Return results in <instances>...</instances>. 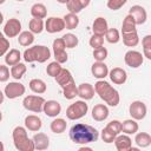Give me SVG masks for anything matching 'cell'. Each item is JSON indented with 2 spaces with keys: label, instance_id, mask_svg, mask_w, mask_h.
<instances>
[{
  "label": "cell",
  "instance_id": "cell-2",
  "mask_svg": "<svg viewBox=\"0 0 151 151\" xmlns=\"http://www.w3.org/2000/svg\"><path fill=\"white\" fill-rule=\"evenodd\" d=\"M93 87H94L96 93L99 96V98L101 100H104L109 106L116 107L119 104V101H120L119 92L112 85H110V83H107L106 80L99 79L94 84Z\"/></svg>",
  "mask_w": 151,
  "mask_h": 151
},
{
  "label": "cell",
  "instance_id": "cell-3",
  "mask_svg": "<svg viewBox=\"0 0 151 151\" xmlns=\"http://www.w3.org/2000/svg\"><path fill=\"white\" fill-rule=\"evenodd\" d=\"M22 58L26 63H45L51 58V50L45 45H34L24 51Z\"/></svg>",
  "mask_w": 151,
  "mask_h": 151
},
{
  "label": "cell",
  "instance_id": "cell-58",
  "mask_svg": "<svg viewBox=\"0 0 151 151\" xmlns=\"http://www.w3.org/2000/svg\"><path fill=\"white\" fill-rule=\"evenodd\" d=\"M17 1H24V0H17Z\"/></svg>",
  "mask_w": 151,
  "mask_h": 151
},
{
  "label": "cell",
  "instance_id": "cell-24",
  "mask_svg": "<svg viewBox=\"0 0 151 151\" xmlns=\"http://www.w3.org/2000/svg\"><path fill=\"white\" fill-rule=\"evenodd\" d=\"M138 123L134 119H125L124 122H122V132L125 134H134L136 132H138Z\"/></svg>",
  "mask_w": 151,
  "mask_h": 151
},
{
  "label": "cell",
  "instance_id": "cell-19",
  "mask_svg": "<svg viewBox=\"0 0 151 151\" xmlns=\"http://www.w3.org/2000/svg\"><path fill=\"white\" fill-rule=\"evenodd\" d=\"M34 150H47L50 146V137L44 132H38L32 138Z\"/></svg>",
  "mask_w": 151,
  "mask_h": 151
},
{
  "label": "cell",
  "instance_id": "cell-35",
  "mask_svg": "<svg viewBox=\"0 0 151 151\" xmlns=\"http://www.w3.org/2000/svg\"><path fill=\"white\" fill-rule=\"evenodd\" d=\"M137 25H136V22H134V20H133V18L130 15V14H127L125 18H124V20H123V24H122V33H130V32H134V31H137Z\"/></svg>",
  "mask_w": 151,
  "mask_h": 151
},
{
  "label": "cell",
  "instance_id": "cell-11",
  "mask_svg": "<svg viewBox=\"0 0 151 151\" xmlns=\"http://www.w3.org/2000/svg\"><path fill=\"white\" fill-rule=\"evenodd\" d=\"M129 14L133 18L136 25H143L147 20V13L146 9L140 5H133L129 9Z\"/></svg>",
  "mask_w": 151,
  "mask_h": 151
},
{
  "label": "cell",
  "instance_id": "cell-51",
  "mask_svg": "<svg viewBox=\"0 0 151 151\" xmlns=\"http://www.w3.org/2000/svg\"><path fill=\"white\" fill-rule=\"evenodd\" d=\"M79 151H92V147H88L86 145H83L79 147Z\"/></svg>",
  "mask_w": 151,
  "mask_h": 151
},
{
  "label": "cell",
  "instance_id": "cell-46",
  "mask_svg": "<svg viewBox=\"0 0 151 151\" xmlns=\"http://www.w3.org/2000/svg\"><path fill=\"white\" fill-rule=\"evenodd\" d=\"M9 50V40L4 35L0 38V57L5 55Z\"/></svg>",
  "mask_w": 151,
  "mask_h": 151
},
{
  "label": "cell",
  "instance_id": "cell-47",
  "mask_svg": "<svg viewBox=\"0 0 151 151\" xmlns=\"http://www.w3.org/2000/svg\"><path fill=\"white\" fill-rule=\"evenodd\" d=\"M53 55H54V59L55 61H58L59 64H64L68 60V54L66 53V51H58V52H53Z\"/></svg>",
  "mask_w": 151,
  "mask_h": 151
},
{
  "label": "cell",
  "instance_id": "cell-52",
  "mask_svg": "<svg viewBox=\"0 0 151 151\" xmlns=\"http://www.w3.org/2000/svg\"><path fill=\"white\" fill-rule=\"evenodd\" d=\"M4 100H5V93L0 90V105L4 103Z\"/></svg>",
  "mask_w": 151,
  "mask_h": 151
},
{
  "label": "cell",
  "instance_id": "cell-13",
  "mask_svg": "<svg viewBox=\"0 0 151 151\" xmlns=\"http://www.w3.org/2000/svg\"><path fill=\"white\" fill-rule=\"evenodd\" d=\"M42 112L51 118H55L61 113V105L57 100H45L42 106Z\"/></svg>",
  "mask_w": 151,
  "mask_h": 151
},
{
  "label": "cell",
  "instance_id": "cell-17",
  "mask_svg": "<svg viewBox=\"0 0 151 151\" xmlns=\"http://www.w3.org/2000/svg\"><path fill=\"white\" fill-rule=\"evenodd\" d=\"M113 143L118 151H129L132 146V139L129 137V134H125V133L117 134Z\"/></svg>",
  "mask_w": 151,
  "mask_h": 151
},
{
  "label": "cell",
  "instance_id": "cell-45",
  "mask_svg": "<svg viewBox=\"0 0 151 151\" xmlns=\"http://www.w3.org/2000/svg\"><path fill=\"white\" fill-rule=\"evenodd\" d=\"M66 7L68 9L70 13H74V14H78L79 12H81V7L78 5V2L76 0H68V2L66 4Z\"/></svg>",
  "mask_w": 151,
  "mask_h": 151
},
{
  "label": "cell",
  "instance_id": "cell-8",
  "mask_svg": "<svg viewBox=\"0 0 151 151\" xmlns=\"http://www.w3.org/2000/svg\"><path fill=\"white\" fill-rule=\"evenodd\" d=\"M147 107L144 101L142 100H134L129 106V114L134 120H142L146 117Z\"/></svg>",
  "mask_w": 151,
  "mask_h": 151
},
{
  "label": "cell",
  "instance_id": "cell-32",
  "mask_svg": "<svg viewBox=\"0 0 151 151\" xmlns=\"http://www.w3.org/2000/svg\"><path fill=\"white\" fill-rule=\"evenodd\" d=\"M122 35H123V42L127 47H134L139 42V37L137 31L130 32V33H122Z\"/></svg>",
  "mask_w": 151,
  "mask_h": 151
},
{
  "label": "cell",
  "instance_id": "cell-18",
  "mask_svg": "<svg viewBox=\"0 0 151 151\" xmlns=\"http://www.w3.org/2000/svg\"><path fill=\"white\" fill-rule=\"evenodd\" d=\"M24 123H25V127L32 132H38L42 126V120L40 119V117H38L35 114L26 116Z\"/></svg>",
  "mask_w": 151,
  "mask_h": 151
},
{
  "label": "cell",
  "instance_id": "cell-14",
  "mask_svg": "<svg viewBox=\"0 0 151 151\" xmlns=\"http://www.w3.org/2000/svg\"><path fill=\"white\" fill-rule=\"evenodd\" d=\"M109 77L116 85H123L127 80V73L122 67H113L111 71H109Z\"/></svg>",
  "mask_w": 151,
  "mask_h": 151
},
{
  "label": "cell",
  "instance_id": "cell-57",
  "mask_svg": "<svg viewBox=\"0 0 151 151\" xmlns=\"http://www.w3.org/2000/svg\"><path fill=\"white\" fill-rule=\"evenodd\" d=\"M5 1H6V0H0V5H2V4L5 2Z\"/></svg>",
  "mask_w": 151,
  "mask_h": 151
},
{
  "label": "cell",
  "instance_id": "cell-56",
  "mask_svg": "<svg viewBox=\"0 0 151 151\" xmlns=\"http://www.w3.org/2000/svg\"><path fill=\"white\" fill-rule=\"evenodd\" d=\"M1 120H2V112L0 111V123H1Z\"/></svg>",
  "mask_w": 151,
  "mask_h": 151
},
{
  "label": "cell",
  "instance_id": "cell-28",
  "mask_svg": "<svg viewBox=\"0 0 151 151\" xmlns=\"http://www.w3.org/2000/svg\"><path fill=\"white\" fill-rule=\"evenodd\" d=\"M136 137H134V143L137 144L138 147H147L151 145V136L147 133V132H136L134 133Z\"/></svg>",
  "mask_w": 151,
  "mask_h": 151
},
{
  "label": "cell",
  "instance_id": "cell-16",
  "mask_svg": "<svg viewBox=\"0 0 151 151\" xmlns=\"http://www.w3.org/2000/svg\"><path fill=\"white\" fill-rule=\"evenodd\" d=\"M91 114H92V118L96 122H104V120L107 119V117L110 114V111H109V107L105 104H97V105L93 106Z\"/></svg>",
  "mask_w": 151,
  "mask_h": 151
},
{
  "label": "cell",
  "instance_id": "cell-34",
  "mask_svg": "<svg viewBox=\"0 0 151 151\" xmlns=\"http://www.w3.org/2000/svg\"><path fill=\"white\" fill-rule=\"evenodd\" d=\"M26 71H27L26 65L24 63H18V64H15V65H13L11 67L9 72H11V77L12 78H14L15 80H19V79H21L24 77Z\"/></svg>",
  "mask_w": 151,
  "mask_h": 151
},
{
  "label": "cell",
  "instance_id": "cell-40",
  "mask_svg": "<svg viewBox=\"0 0 151 151\" xmlns=\"http://www.w3.org/2000/svg\"><path fill=\"white\" fill-rule=\"evenodd\" d=\"M92 55H93V58H94L96 61H104L107 58V55H109V51L104 46H101V47L94 48Z\"/></svg>",
  "mask_w": 151,
  "mask_h": 151
},
{
  "label": "cell",
  "instance_id": "cell-49",
  "mask_svg": "<svg viewBox=\"0 0 151 151\" xmlns=\"http://www.w3.org/2000/svg\"><path fill=\"white\" fill-rule=\"evenodd\" d=\"M53 52H58V51H64L66 48L65 46V42H64V39L63 38H57L53 40Z\"/></svg>",
  "mask_w": 151,
  "mask_h": 151
},
{
  "label": "cell",
  "instance_id": "cell-25",
  "mask_svg": "<svg viewBox=\"0 0 151 151\" xmlns=\"http://www.w3.org/2000/svg\"><path fill=\"white\" fill-rule=\"evenodd\" d=\"M66 127H67V123H66V120L63 119V118H57V117H55V118L51 122V124H50L51 131H52L53 133H55V134H60V133L65 132V131H66Z\"/></svg>",
  "mask_w": 151,
  "mask_h": 151
},
{
  "label": "cell",
  "instance_id": "cell-21",
  "mask_svg": "<svg viewBox=\"0 0 151 151\" xmlns=\"http://www.w3.org/2000/svg\"><path fill=\"white\" fill-rule=\"evenodd\" d=\"M109 28V24L106 21L105 18L103 17H98L94 19L93 24H92V32L93 34H98V35H105L106 31Z\"/></svg>",
  "mask_w": 151,
  "mask_h": 151
},
{
  "label": "cell",
  "instance_id": "cell-54",
  "mask_svg": "<svg viewBox=\"0 0 151 151\" xmlns=\"http://www.w3.org/2000/svg\"><path fill=\"white\" fill-rule=\"evenodd\" d=\"M5 150V145H4V143L0 140V151H4Z\"/></svg>",
  "mask_w": 151,
  "mask_h": 151
},
{
  "label": "cell",
  "instance_id": "cell-5",
  "mask_svg": "<svg viewBox=\"0 0 151 151\" xmlns=\"http://www.w3.org/2000/svg\"><path fill=\"white\" fill-rule=\"evenodd\" d=\"M88 111V105L86 104V100H76L66 109V117L70 120H78L86 116Z\"/></svg>",
  "mask_w": 151,
  "mask_h": 151
},
{
  "label": "cell",
  "instance_id": "cell-53",
  "mask_svg": "<svg viewBox=\"0 0 151 151\" xmlns=\"http://www.w3.org/2000/svg\"><path fill=\"white\" fill-rule=\"evenodd\" d=\"M57 2H59V4H63V5H66V4L68 2V0H57Z\"/></svg>",
  "mask_w": 151,
  "mask_h": 151
},
{
  "label": "cell",
  "instance_id": "cell-6",
  "mask_svg": "<svg viewBox=\"0 0 151 151\" xmlns=\"http://www.w3.org/2000/svg\"><path fill=\"white\" fill-rule=\"evenodd\" d=\"M45 99L41 96H35V94H29L26 96L22 100V106L31 112L34 113H40L42 112V106H44Z\"/></svg>",
  "mask_w": 151,
  "mask_h": 151
},
{
  "label": "cell",
  "instance_id": "cell-4",
  "mask_svg": "<svg viewBox=\"0 0 151 151\" xmlns=\"http://www.w3.org/2000/svg\"><path fill=\"white\" fill-rule=\"evenodd\" d=\"M13 143L17 150L19 151H33L34 144L31 138L27 136V129L24 126H15L12 131Z\"/></svg>",
  "mask_w": 151,
  "mask_h": 151
},
{
  "label": "cell",
  "instance_id": "cell-55",
  "mask_svg": "<svg viewBox=\"0 0 151 151\" xmlns=\"http://www.w3.org/2000/svg\"><path fill=\"white\" fill-rule=\"evenodd\" d=\"M2 22H4V14L0 12V25H1Z\"/></svg>",
  "mask_w": 151,
  "mask_h": 151
},
{
  "label": "cell",
  "instance_id": "cell-15",
  "mask_svg": "<svg viewBox=\"0 0 151 151\" xmlns=\"http://www.w3.org/2000/svg\"><path fill=\"white\" fill-rule=\"evenodd\" d=\"M91 73L98 80L105 79L109 76V67L104 61H94L91 66Z\"/></svg>",
  "mask_w": 151,
  "mask_h": 151
},
{
  "label": "cell",
  "instance_id": "cell-48",
  "mask_svg": "<svg viewBox=\"0 0 151 151\" xmlns=\"http://www.w3.org/2000/svg\"><path fill=\"white\" fill-rule=\"evenodd\" d=\"M9 68L7 67V65H0V83H6L9 79Z\"/></svg>",
  "mask_w": 151,
  "mask_h": 151
},
{
  "label": "cell",
  "instance_id": "cell-12",
  "mask_svg": "<svg viewBox=\"0 0 151 151\" xmlns=\"http://www.w3.org/2000/svg\"><path fill=\"white\" fill-rule=\"evenodd\" d=\"M64 28H65V24H64L63 18H59V17H50L45 21V28L44 29H46L51 34L61 32Z\"/></svg>",
  "mask_w": 151,
  "mask_h": 151
},
{
  "label": "cell",
  "instance_id": "cell-33",
  "mask_svg": "<svg viewBox=\"0 0 151 151\" xmlns=\"http://www.w3.org/2000/svg\"><path fill=\"white\" fill-rule=\"evenodd\" d=\"M63 20H64V24H65V28H67V29H74L79 25V18L74 13H67V14H65L64 18H63Z\"/></svg>",
  "mask_w": 151,
  "mask_h": 151
},
{
  "label": "cell",
  "instance_id": "cell-50",
  "mask_svg": "<svg viewBox=\"0 0 151 151\" xmlns=\"http://www.w3.org/2000/svg\"><path fill=\"white\" fill-rule=\"evenodd\" d=\"M77 2H78V5L81 7V9H84V8H86L88 5H90V2H91V0H76Z\"/></svg>",
  "mask_w": 151,
  "mask_h": 151
},
{
  "label": "cell",
  "instance_id": "cell-27",
  "mask_svg": "<svg viewBox=\"0 0 151 151\" xmlns=\"http://www.w3.org/2000/svg\"><path fill=\"white\" fill-rule=\"evenodd\" d=\"M63 96L65 99H68V100H72L78 96V86L76 85L74 80L66 84L63 87Z\"/></svg>",
  "mask_w": 151,
  "mask_h": 151
},
{
  "label": "cell",
  "instance_id": "cell-31",
  "mask_svg": "<svg viewBox=\"0 0 151 151\" xmlns=\"http://www.w3.org/2000/svg\"><path fill=\"white\" fill-rule=\"evenodd\" d=\"M45 28V22L42 19L32 18L28 22V31H31L33 34H40Z\"/></svg>",
  "mask_w": 151,
  "mask_h": 151
},
{
  "label": "cell",
  "instance_id": "cell-41",
  "mask_svg": "<svg viewBox=\"0 0 151 151\" xmlns=\"http://www.w3.org/2000/svg\"><path fill=\"white\" fill-rule=\"evenodd\" d=\"M88 44L93 50L98 48V47H101V46H104V37L98 35V34H92L90 40H88Z\"/></svg>",
  "mask_w": 151,
  "mask_h": 151
},
{
  "label": "cell",
  "instance_id": "cell-44",
  "mask_svg": "<svg viewBox=\"0 0 151 151\" xmlns=\"http://www.w3.org/2000/svg\"><path fill=\"white\" fill-rule=\"evenodd\" d=\"M126 1L127 0H107L106 6L111 11H118L126 4Z\"/></svg>",
  "mask_w": 151,
  "mask_h": 151
},
{
  "label": "cell",
  "instance_id": "cell-9",
  "mask_svg": "<svg viewBox=\"0 0 151 151\" xmlns=\"http://www.w3.org/2000/svg\"><path fill=\"white\" fill-rule=\"evenodd\" d=\"M124 61L125 64L131 67V68H138L143 65L144 63V55L136 50H130L125 53L124 55Z\"/></svg>",
  "mask_w": 151,
  "mask_h": 151
},
{
  "label": "cell",
  "instance_id": "cell-7",
  "mask_svg": "<svg viewBox=\"0 0 151 151\" xmlns=\"http://www.w3.org/2000/svg\"><path fill=\"white\" fill-rule=\"evenodd\" d=\"M26 92V87L24 84L19 83V81H9L5 88H4V93L5 97H7L8 99H15L21 97L22 94H25Z\"/></svg>",
  "mask_w": 151,
  "mask_h": 151
},
{
  "label": "cell",
  "instance_id": "cell-23",
  "mask_svg": "<svg viewBox=\"0 0 151 151\" xmlns=\"http://www.w3.org/2000/svg\"><path fill=\"white\" fill-rule=\"evenodd\" d=\"M54 79H55L57 84H58L61 88H63L66 84H68V83H71V81L74 80L73 77H72V73H71L67 68H61V71L59 72L58 76L54 77Z\"/></svg>",
  "mask_w": 151,
  "mask_h": 151
},
{
  "label": "cell",
  "instance_id": "cell-36",
  "mask_svg": "<svg viewBox=\"0 0 151 151\" xmlns=\"http://www.w3.org/2000/svg\"><path fill=\"white\" fill-rule=\"evenodd\" d=\"M105 40L107 41V42H110V44H117V42H119V40H120V33H119V31L117 29V28H107V31H106V33H105Z\"/></svg>",
  "mask_w": 151,
  "mask_h": 151
},
{
  "label": "cell",
  "instance_id": "cell-38",
  "mask_svg": "<svg viewBox=\"0 0 151 151\" xmlns=\"http://www.w3.org/2000/svg\"><path fill=\"white\" fill-rule=\"evenodd\" d=\"M142 46H143V55L151 60V35L147 34L142 39Z\"/></svg>",
  "mask_w": 151,
  "mask_h": 151
},
{
  "label": "cell",
  "instance_id": "cell-22",
  "mask_svg": "<svg viewBox=\"0 0 151 151\" xmlns=\"http://www.w3.org/2000/svg\"><path fill=\"white\" fill-rule=\"evenodd\" d=\"M21 58H22V57H21V53H20L19 50H17V48H11V50H8V52L5 54V63H6L7 66H13V65L20 63Z\"/></svg>",
  "mask_w": 151,
  "mask_h": 151
},
{
  "label": "cell",
  "instance_id": "cell-1",
  "mask_svg": "<svg viewBox=\"0 0 151 151\" xmlns=\"http://www.w3.org/2000/svg\"><path fill=\"white\" fill-rule=\"evenodd\" d=\"M68 136H70V139L74 144L86 145V144L97 142L99 138V132L96 127L88 124L77 123L70 129Z\"/></svg>",
  "mask_w": 151,
  "mask_h": 151
},
{
  "label": "cell",
  "instance_id": "cell-10",
  "mask_svg": "<svg viewBox=\"0 0 151 151\" xmlns=\"http://www.w3.org/2000/svg\"><path fill=\"white\" fill-rule=\"evenodd\" d=\"M21 32V22L17 18H11L4 26V34L6 38H15Z\"/></svg>",
  "mask_w": 151,
  "mask_h": 151
},
{
  "label": "cell",
  "instance_id": "cell-43",
  "mask_svg": "<svg viewBox=\"0 0 151 151\" xmlns=\"http://www.w3.org/2000/svg\"><path fill=\"white\" fill-rule=\"evenodd\" d=\"M106 129H109L111 132H113L114 134H119L122 132V122L117 120V119H113L111 120L110 123H107V125L105 126Z\"/></svg>",
  "mask_w": 151,
  "mask_h": 151
},
{
  "label": "cell",
  "instance_id": "cell-39",
  "mask_svg": "<svg viewBox=\"0 0 151 151\" xmlns=\"http://www.w3.org/2000/svg\"><path fill=\"white\" fill-rule=\"evenodd\" d=\"M61 64H59L58 61H51L48 65H47V67H46V73H47V76H50V77H52V78H54L55 76H58L59 74V72L61 71Z\"/></svg>",
  "mask_w": 151,
  "mask_h": 151
},
{
  "label": "cell",
  "instance_id": "cell-30",
  "mask_svg": "<svg viewBox=\"0 0 151 151\" xmlns=\"http://www.w3.org/2000/svg\"><path fill=\"white\" fill-rule=\"evenodd\" d=\"M18 42L24 47H28L34 42V34L31 31H22L18 35Z\"/></svg>",
  "mask_w": 151,
  "mask_h": 151
},
{
  "label": "cell",
  "instance_id": "cell-20",
  "mask_svg": "<svg viewBox=\"0 0 151 151\" xmlns=\"http://www.w3.org/2000/svg\"><path fill=\"white\" fill-rule=\"evenodd\" d=\"M94 87L90 83H83L78 86V97L83 100H91L94 97Z\"/></svg>",
  "mask_w": 151,
  "mask_h": 151
},
{
  "label": "cell",
  "instance_id": "cell-37",
  "mask_svg": "<svg viewBox=\"0 0 151 151\" xmlns=\"http://www.w3.org/2000/svg\"><path fill=\"white\" fill-rule=\"evenodd\" d=\"M61 38L64 39V42H65L66 48H74V47H77L78 44H79L78 37H77L76 34H73V33H66V34H64Z\"/></svg>",
  "mask_w": 151,
  "mask_h": 151
},
{
  "label": "cell",
  "instance_id": "cell-29",
  "mask_svg": "<svg viewBox=\"0 0 151 151\" xmlns=\"http://www.w3.org/2000/svg\"><path fill=\"white\" fill-rule=\"evenodd\" d=\"M31 15L38 19H45L47 17V8L44 4L37 2L31 7Z\"/></svg>",
  "mask_w": 151,
  "mask_h": 151
},
{
  "label": "cell",
  "instance_id": "cell-26",
  "mask_svg": "<svg viewBox=\"0 0 151 151\" xmlns=\"http://www.w3.org/2000/svg\"><path fill=\"white\" fill-rule=\"evenodd\" d=\"M28 86H29L31 91L34 92V93H37V94H42V93H45L46 90H47L46 83H45L42 79H38V78L32 79V80L29 81Z\"/></svg>",
  "mask_w": 151,
  "mask_h": 151
},
{
  "label": "cell",
  "instance_id": "cell-42",
  "mask_svg": "<svg viewBox=\"0 0 151 151\" xmlns=\"http://www.w3.org/2000/svg\"><path fill=\"white\" fill-rule=\"evenodd\" d=\"M116 136H117V134H114L113 132H111V131H110L109 129H106V127H104V129L101 130V132H100L101 140H103L104 143H106V144H111V143H113Z\"/></svg>",
  "mask_w": 151,
  "mask_h": 151
}]
</instances>
